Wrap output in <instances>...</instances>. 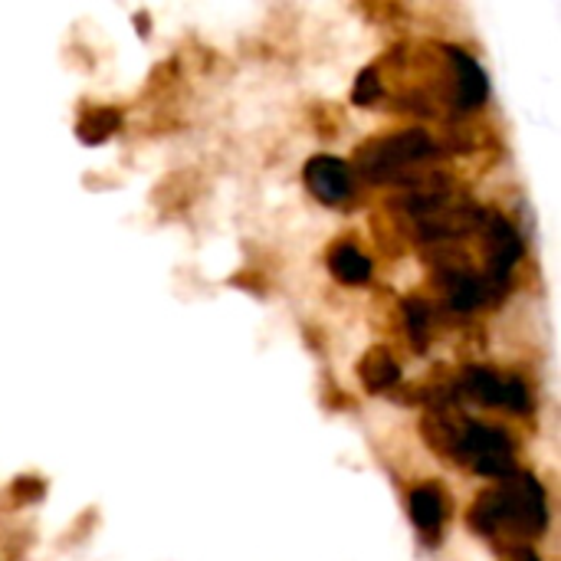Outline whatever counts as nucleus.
<instances>
[{"label": "nucleus", "instance_id": "obj_1", "mask_svg": "<svg viewBox=\"0 0 561 561\" xmlns=\"http://www.w3.org/2000/svg\"><path fill=\"white\" fill-rule=\"evenodd\" d=\"M434 151V141L424 135V131H401V135H391V138H381L375 141L362 164L368 171V178H381V174H391L404 164H414L421 158H427Z\"/></svg>", "mask_w": 561, "mask_h": 561}, {"label": "nucleus", "instance_id": "obj_2", "mask_svg": "<svg viewBox=\"0 0 561 561\" xmlns=\"http://www.w3.org/2000/svg\"><path fill=\"white\" fill-rule=\"evenodd\" d=\"M460 450L473 457L480 473L500 477L510 467V440L506 434L493 431V427H467V437L460 440Z\"/></svg>", "mask_w": 561, "mask_h": 561}, {"label": "nucleus", "instance_id": "obj_3", "mask_svg": "<svg viewBox=\"0 0 561 561\" xmlns=\"http://www.w3.org/2000/svg\"><path fill=\"white\" fill-rule=\"evenodd\" d=\"M306 181L322 201H339L348 194V168L339 158H312L306 164Z\"/></svg>", "mask_w": 561, "mask_h": 561}, {"label": "nucleus", "instance_id": "obj_4", "mask_svg": "<svg viewBox=\"0 0 561 561\" xmlns=\"http://www.w3.org/2000/svg\"><path fill=\"white\" fill-rule=\"evenodd\" d=\"M490 250H493V273L503 279L510 273V266L523 253L519 237H516V230L506 220H493V227H490Z\"/></svg>", "mask_w": 561, "mask_h": 561}, {"label": "nucleus", "instance_id": "obj_5", "mask_svg": "<svg viewBox=\"0 0 561 561\" xmlns=\"http://www.w3.org/2000/svg\"><path fill=\"white\" fill-rule=\"evenodd\" d=\"M329 270H332L342 283H365V279L371 276V263H368L352 243H342V247L332 250Z\"/></svg>", "mask_w": 561, "mask_h": 561}, {"label": "nucleus", "instance_id": "obj_6", "mask_svg": "<svg viewBox=\"0 0 561 561\" xmlns=\"http://www.w3.org/2000/svg\"><path fill=\"white\" fill-rule=\"evenodd\" d=\"M411 516H414V523H417L421 533L437 536V529H440V523H444V503H440L437 490H431V486L417 490V493L411 496Z\"/></svg>", "mask_w": 561, "mask_h": 561}, {"label": "nucleus", "instance_id": "obj_7", "mask_svg": "<svg viewBox=\"0 0 561 561\" xmlns=\"http://www.w3.org/2000/svg\"><path fill=\"white\" fill-rule=\"evenodd\" d=\"M454 62L460 66V95H463V102L467 105H477L483 95H486V76H483V69L467 56V53H454Z\"/></svg>", "mask_w": 561, "mask_h": 561}, {"label": "nucleus", "instance_id": "obj_8", "mask_svg": "<svg viewBox=\"0 0 561 561\" xmlns=\"http://www.w3.org/2000/svg\"><path fill=\"white\" fill-rule=\"evenodd\" d=\"M362 378H365V385H368L371 391H381V388L394 385V381L401 378V371H398V365H394L385 352H371L368 362L362 365Z\"/></svg>", "mask_w": 561, "mask_h": 561}, {"label": "nucleus", "instance_id": "obj_9", "mask_svg": "<svg viewBox=\"0 0 561 561\" xmlns=\"http://www.w3.org/2000/svg\"><path fill=\"white\" fill-rule=\"evenodd\" d=\"M450 302H454L457 309H473V306H480V302H483V283L473 279L470 273H457V276L450 279Z\"/></svg>", "mask_w": 561, "mask_h": 561}, {"label": "nucleus", "instance_id": "obj_10", "mask_svg": "<svg viewBox=\"0 0 561 561\" xmlns=\"http://www.w3.org/2000/svg\"><path fill=\"white\" fill-rule=\"evenodd\" d=\"M467 385H470V391H473L480 401H486V404H496V401H503V381H500L493 371L473 368V371L467 375Z\"/></svg>", "mask_w": 561, "mask_h": 561}, {"label": "nucleus", "instance_id": "obj_11", "mask_svg": "<svg viewBox=\"0 0 561 561\" xmlns=\"http://www.w3.org/2000/svg\"><path fill=\"white\" fill-rule=\"evenodd\" d=\"M115 125H118V115L112 108H99L82 122V138L85 141H102L108 131H115Z\"/></svg>", "mask_w": 561, "mask_h": 561}, {"label": "nucleus", "instance_id": "obj_12", "mask_svg": "<svg viewBox=\"0 0 561 561\" xmlns=\"http://www.w3.org/2000/svg\"><path fill=\"white\" fill-rule=\"evenodd\" d=\"M375 95H378V72H375V69H365V72L358 76V85H355V102H358V105H368Z\"/></svg>", "mask_w": 561, "mask_h": 561}, {"label": "nucleus", "instance_id": "obj_13", "mask_svg": "<svg viewBox=\"0 0 561 561\" xmlns=\"http://www.w3.org/2000/svg\"><path fill=\"white\" fill-rule=\"evenodd\" d=\"M404 312H408V325H411V332L414 335H421L424 332V325H427V306L424 302H417V299H411L408 306H404Z\"/></svg>", "mask_w": 561, "mask_h": 561}]
</instances>
